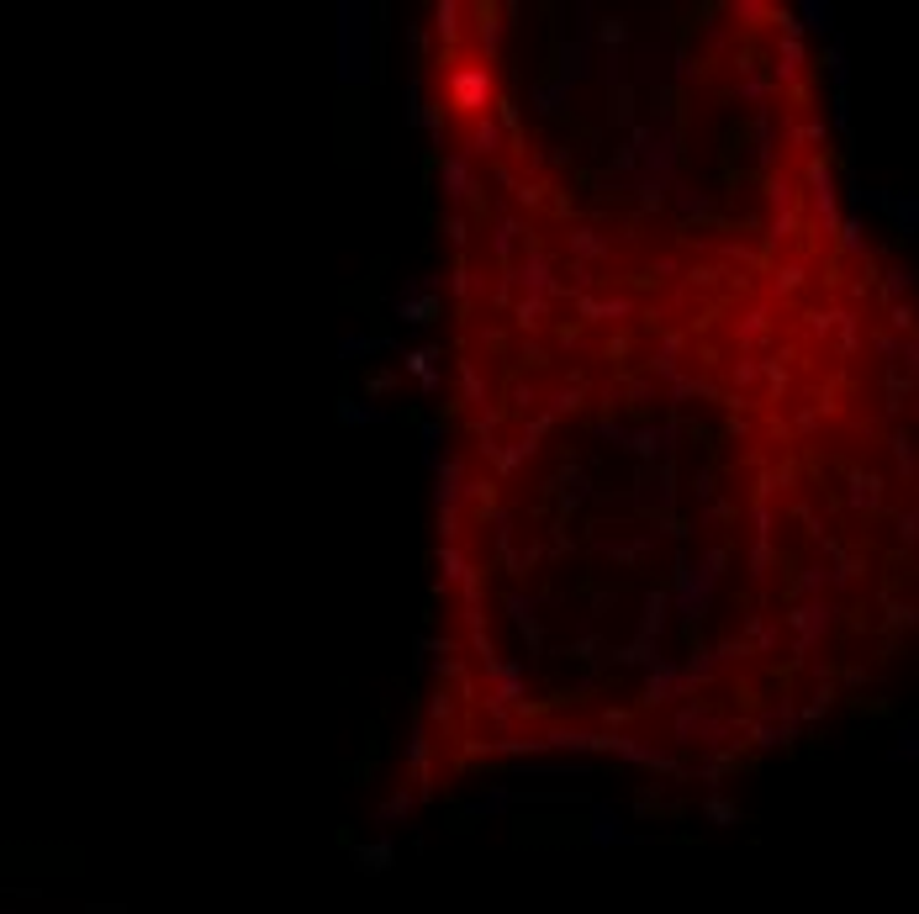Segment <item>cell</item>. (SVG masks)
Instances as JSON below:
<instances>
[{"instance_id":"cell-1","label":"cell","mask_w":919,"mask_h":914,"mask_svg":"<svg viewBox=\"0 0 919 914\" xmlns=\"http://www.w3.org/2000/svg\"><path fill=\"white\" fill-rule=\"evenodd\" d=\"M439 645L407 777H724L919 671V275L846 201L640 228L444 164Z\"/></svg>"},{"instance_id":"cell-2","label":"cell","mask_w":919,"mask_h":914,"mask_svg":"<svg viewBox=\"0 0 919 914\" xmlns=\"http://www.w3.org/2000/svg\"><path fill=\"white\" fill-rule=\"evenodd\" d=\"M444 164L581 217L756 233L835 207L824 80L793 11L439 6Z\"/></svg>"}]
</instances>
